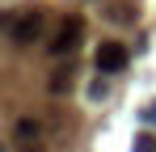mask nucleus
Masks as SVG:
<instances>
[{
	"label": "nucleus",
	"mask_w": 156,
	"mask_h": 152,
	"mask_svg": "<svg viewBox=\"0 0 156 152\" xmlns=\"http://www.w3.org/2000/svg\"><path fill=\"white\" fill-rule=\"evenodd\" d=\"M144 123H156V101L148 106V110H144Z\"/></svg>",
	"instance_id": "obj_7"
},
{
	"label": "nucleus",
	"mask_w": 156,
	"mask_h": 152,
	"mask_svg": "<svg viewBox=\"0 0 156 152\" xmlns=\"http://www.w3.org/2000/svg\"><path fill=\"white\" fill-rule=\"evenodd\" d=\"M68 85H72V68H59V72L51 76V93H63Z\"/></svg>",
	"instance_id": "obj_5"
},
{
	"label": "nucleus",
	"mask_w": 156,
	"mask_h": 152,
	"mask_svg": "<svg viewBox=\"0 0 156 152\" xmlns=\"http://www.w3.org/2000/svg\"><path fill=\"white\" fill-rule=\"evenodd\" d=\"M105 17H110V21H135V17H139V4H110Z\"/></svg>",
	"instance_id": "obj_4"
},
{
	"label": "nucleus",
	"mask_w": 156,
	"mask_h": 152,
	"mask_svg": "<svg viewBox=\"0 0 156 152\" xmlns=\"http://www.w3.org/2000/svg\"><path fill=\"white\" fill-rule=\"evenodd\" d=\"M80 42H84V21L80 17H63L59 34L51 38V55H72Z\"/></svg>",
	"instance_id": "obj_1"
},
{
	"label": "nucleus",
	"mask_w": 156,
	"mask_h": 152,
	"mask_svg": "<svg viewBox=\"0 0 156 152\" xmlns=\"http://www.w3.org/2000/svg\"><path fill=\"white\" fill-rule=\"evenodd\" d=\"M135 152H156V139L148 135V131H139V135H135Z\"/></svg>",
	"instance_id": "obj_6"
},
{
	"label": "nucleus",
	"mask_w": 156,
	"mask_h": 152,
	"mask_svg": "<svg viewBox=\"0 0 156 152\" xmlns=\"http://www.w3.org/2000/svg\"><path fill=\"white\" fill-rule=\"evenodd\" d=\"M9 34H13L17 47H30V42L42 34V17H38V13H26V17H17V21H9Z\"/></svg>",
	"instance_id": "obj_3"
},
{
	"label": "nucleus",
	"mask_w": 156,
	"mask_h": 152,
	"mask_svg": "<svg viewBox=\"0 0 156 152\" xmlns=\"http://www.w3.org/2000/svg\"><path fill=\"white\" fill-rule=\"evenodd\" d=\"M127 47H122V42H101V47H97V72H122V68H127Z\"/></svg>",
	"instance_id": "obj_2"
}]
</instances>
